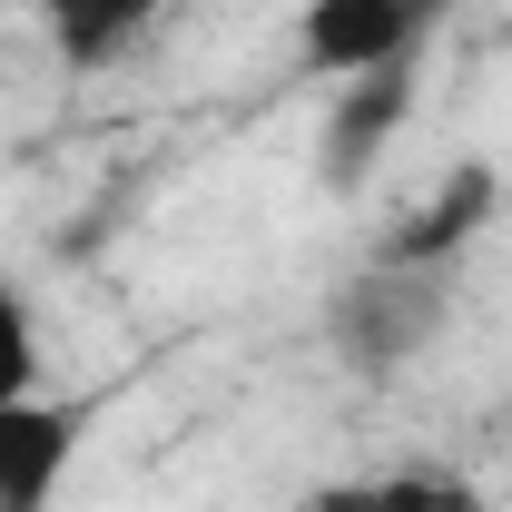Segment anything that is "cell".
Masks as SVG:
<instances>
[{
	"mask_svg": "<svg viewBox=\"0 0 512 512\" xmlns=\"http://www.w3.org/2000/svg\"><path fill=\"white\" fill-rule=\"evenodd\" d=\"M453 276L463 266H404V256H365L335 296H325V345L355 384H394L434 355L453 316Z\"/></svg>",
	"mask_w": 512,
	"mask_h": 512,
	"instance_id": "obj_1",
	"label": "cell"
},
{
	"mask_svg": "<svg viewBox=\"0 0 512 512\" xmlns=\"http://www.w3.org/2000/svg\"><path fill=\"white\" fill-rule=\"evenodd\" d=\"M444 0H306L296 10V69L306 79H365L384 60H414Z\"/></svg>",
	"mask_w": 512,
	"mask_h": 512,
	"instance_id": "obj_2",
	"label": "cell"
},
{
	"mask_svg": "<svg viewBox=\"0 0 512 512\" xmlns=\"http://www.w3.org/2000/svg\"><path fill=\"white\" fill-rule=\"evenodd\" d=\"M404 119H414V60H384V69H365V79H335L325 128H316V178L335 197H355Z\"/></svg>",
	"mask_w": 512,
	"mask_h": 512,
	"instance_id": "obj_3",
	"label": "cell"
},
{
	"mask_svg": "<svg viewBox=\"0 0 512 512\" xmlns=\"http://www.w3.org/2000/svg\"><path fill=\"white\" fill-rule=\"evenodd\" d=\"M79 404L60 394H20L0 404V512H50L69 483V453H79Z\"/></svg>",
	"mask_w": 512,
	"mask_h": 512,
	"instance_id": "obj_4",
	"label": "cell"
},
{
	"mask_svg": "<svg viewBox=\"0 0 512 512\" xmlns=\"http://www.w3.org/2000/svg\"><path fill=\"white\" fill-rule=\"evenodd\" d=\"M483 217H493V168H453L444 197H434V207H414L375 256H404V266H463V247L483 237Z\"/></svg>",
	"mask_w": 512,
	"mask_h": 512,
	"instance_id": "obj_5",
	"label": "cell"
},
{
	"mask_svg": "<svg viewBox=\"0 0 512 512\" xmlns=\"http://www.w3.org/2000/svg\"><path fill=\"white\" fill-rule=\"evenodd\" d=\"M30 10H40V30H50V50L69 69H109L158 30L168 0H30Z\"/></svg>",
	"mask_w": 512,
	"mask_h": 512,
	"instance_id": "obj_6",
	"label": "cell"
},
{
	"mask_svg": "<svg viewBox=\"0 0 512 512\" xmlns=\"http://www.w3.org/2000/svg\"><path fill=\"white\" fill-rule=\"evenodd\" d=\"M20 394H40V325L0 286V404H20Z\"/></svg>",
	"mask_w": 512,
	"mask_h": 512,
	"instance_id": "obj_7",
	"label": "cell"
},
{
	"mask_svg": "<svg viewBox=\"0 0 512 512\" xmlns=\"http://www.w3.org/2000/svg\"><path fill=\"white\" fill-rule=\"evenodd\" d=\"M296 512H375V473H355V483H316Z\"/></svg>",
	"mask_w": 512,
	"mask_h": 512,
	"instance_id": "obj_8",
	"label": "cell"
}]
</instances>
